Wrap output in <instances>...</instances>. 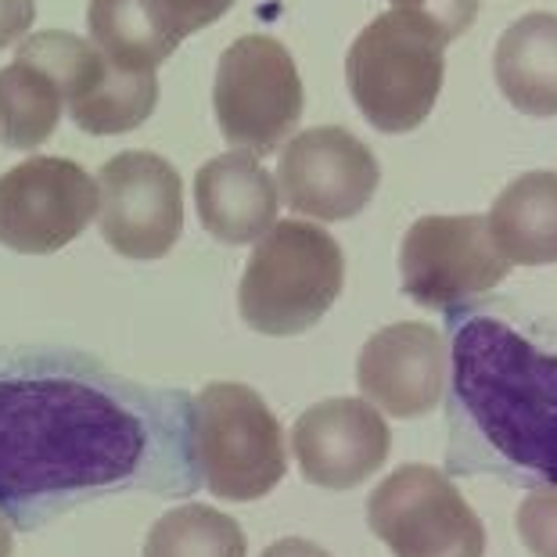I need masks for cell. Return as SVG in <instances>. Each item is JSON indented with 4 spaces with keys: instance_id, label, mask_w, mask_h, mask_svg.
<instances>
[{
    "instance_id": "6da1fadb",
    "label": "cell",
    "mask_w": 557,
    "mask_h": 557,
    "mask_svg": "<svg viewBox=\"0 0 557 557\" xmlns=\"http://www.w3.org/2000/svg\"><path fill=\"white\" fill-rule=\"evenodd\" d=\"M195 403L151 396L62 357H0V507L134 482L159 449L191 446Z\"/></svg>"
},
{
    "instance_id": "7a4b0ae2",
    "label": "cell",
    "mask_w": 557,
    "mask_h": 557,
    "mask_svg": "<svg viewBox=\"0 0 557 557\" xmlns=\"http://www.w3.org/2000/svg\"><path fill=\"white\" fill-rule=\"evenodd\" d=\"M454 403L507 468L557 485V352L496 317L454 331Z\"/></svg>"
},
{
    "instance_id": "3957f363",
    "label": "cell",
    "mask_w": 557,
    "mask_h": 557,
    "mask_svg": "<svg viewBox=\"0 0 557 557\" xmlns=\"http://www.w3.org/2000/svg\"><path fill=\"white\" fill-rule=\"evenodd\" d=\"M457 37L410 8H388L357 33L346 54V87L377 134L399 137L424 126L446 83V47Z\"/></svg>"
},
{
    "instance_id": "277c9868",
    "label": "cell",
    "mask_w": 557,
    "mask_h": 557,
    "mask_svg": "<svg viewBox=\"0 0 557 557\" xmlns=\"http://www.w3.org/2000/svg\"><path fill=\"white\" fill-rule=\"evenodd\" d=\"M346 288V252L317 220H277L256 242L238 284V310L267 338L317 327Z\"/></svg>"
},
{
    "instance_id": "5b68a950",
    "label": "cell",
    "mask_w": 557,
    "mask_h": 557,
    "mask_svg": "<svg viewBox=\"0 0 557 557\" xmlns=\"http://www.w3.org/2000/svg\"><path fill=\"white\" fill-rule=\"evenodd\" d=\"M195 460L216 500L252 504L288 475V443L252 385L212 382L195 396Z\"/></svg>"
},
{
    "instance_id": "8992f818",
    "label": "cell",
    "mask_w": 557,
    "mask_h": 557,
    "mask_svg": "<svg viewBox=\"0 0 557 557\" xmlns=\"http://www.w3.org/2000/svg\"><path fill=\"white\" fill-rule=\"evenodd\" d=\"M302 76L292 51L277 37L248 33L238 37L216 62L212 112L231 148L277 151L302 120Z\"/></svg>"
},
{
    "instance_id": "52a82bcc",
    "label": "cell",
    "mask_w": 557,
    "mask_h": 557,
    "mask_svg": "<svg viewBox=\"0 0 557 557\" xmlns=\"http://www.w3.org/2000/svg\"><path fill=\"white\" fill-rule=\"evenodd\" d=\"M367 525L393 557H485V525L454 479L403 465L367 500Z\"/></svg>"
},
{
    "instance_id": "ba28073f",
    "label": "cell",
    "mask_w": 557,
    "mask_h": 557,
    "mask_svg": "<svg viewBox=\"0 0 557 557\" xmlns=\"http://www.w3.org/2000/svg\"><path fill=\"white\" fill-rule=\"evenodd\" d=\"M511 274V259L500 252L490 216L479 212H432L413 220L399 245V277L407 299L424 310H454L496 288Z\"/></svg>"
},
{
    "instance_id": "9c48e42d",
    "label": "cell",
    "mask_w": 557,
    "mask_h": 557,
    "mask_svg": "<svg viewBox=\"0 0 557 557\" xmlns=\"http://www.w3.org/2000/svg\"><path fill=\"white\" fill-rule=\"evenodd\" d=\"M98 176L79 162L33 156L0 173V245L22 256H51L98 220Z\"/></svg>"
},
{
    "instance_id": "30bf717a",
    "label": "cell",
    "mask_w": 557,
    "mask_h": 557,
    "mask_svg": "<svg viewBox=\"0 0 557 557\" xmlns=\"http://www.w3.org/2000/svg\"><path fill=\"white\" fill-rule=\"evenodd\" d=\"M98 231L126 259H162L184 234V184L156 151H120L98 170Z\"/></svg>"
},
{
    "instance_id": "8fae6325",
    "label": "cell",
    "mask_w": 557,
    "mask_h": 557,
    "mask_svg": "<svg viewBox=\"0 0 557 557\" xmlns=\"http://www.w3.org/2000/svg\"><path fill=\"white\" fill-rule=\"evenodd\" d=\"M382 184V165L357 134L342 126H310L281 148L277 187L292 212L317 223L357 220Z\"/></svg>"
},
{
    "instance_id": "7c38bea8",
    "label": "cell",
    "mask_w": 557,
    "mask_h": 557,
    "mask_svg": "<svg viewBox=\"0 0 557 557\" xmlns=\"http://www.w3.org/2000/svg\"><path fill=\"white\" fill-rule=\"evenodd\" d=\"M388 449L393 432L385 413L363 396L320 399L292 429V454L302 479L320 490H357L382 471Z\"/></svg>"
},
{
    "instance_id": "4fadbf2b",
    "label": "cell",
    "mask_w": 557,
    "mask_h": 557,
    "mask_svg": "<svg viewBox=\"0 0 557 557\" xmlns=\"http://www.w3.org/2000/svg\"><path fill=\"white\" fill-rule=\"evenodd\" d=\"M449 352L443 335L424 320H399L374 331L357 357V385L396 421L424 418L446 393Z\"/></svg>"
},
{
    "instance_id": "5bb4252c",
    "label": "cell",
    "mask_w": 557,
    "mask_h": 557,
    "mask_svg": "<svg viewBox=\"0 0 557 557\" xmlns=\"http://www.w3.org/2000/svg\"><path fill=\"white\" fill-rule=\"evenodd\" d=\"M195 209L216 242L256 245L277 223V176L267 173L256 151H223L195 173Z\"/></svg>"
},
{
    "instance_id": "9a60e30c",
    "label": "cell",
    "mask_w": 557,
    "mask_h": 557,
    "mask_svg": "<svg viewBox=\"0 0 557 557\" xmlns=\"http://www.w3.org/2000/svg\"><path fill=\"white\" fill-rule=\"evenodd\" d=\"M493 76L504 101L532 120L557 115V11H529L500 33Z\"/></svg>"
},
{
    "instance_id": "2e32d148",
    "label": "cell",
    "mask_w": 557,
    "mask_h": 557,
    "mask_svg": "<svg viewBox=\"0 0 557 557\" xmlns=\"http://www.w3.org/2000/svg\"><path fill=\"white\" fill-rule=\"evenodd\" d=\"M490 231L511 267L557 263V170L515 176L490 206Z\"/></svg>"
},
{
    "instance_id": "e0dca14e",
    "label": "cell",
    "mask_w": 557,
    "mask_h": 557,
    "mask_svg": "<svg viewBox=\"0 0 557 557\" xmlns=\"http://www.w3.org/2000/svg\"><path fill=\"white\" fill-rule=\"evenodd\" d=\"M87 29L94 47L129 73H156L184 40L165 0H90Z\"/></svg>"
},
{
    "instance_id": "ac0fdd59",
    "label": "cell",
    "mask_w": 557,
    "mask_h": 557,
    "mask_svg": "<svg viewBox=\"0 0 557 557\" xmlns=\"http://www.w3.org/2000/svg\"><path fill=\"white\" fill-rule=\"evenodd\" d=\"M69 109L65 90L40 65L15 58L0 69V145L11 151H33L54 137Z\"/></svg>"
},
{
    "instance_id": "d6986e66",
    "label": "cell",
    "mask_w": 557,
    "mask_h": 557,
    "mask_svg": "<svg viewBox=\"0 0 557 557\" xmlns=\"http://www.w3.org/2000/svg\"><path fill=\"white\" fill-rule=\"evenodd\" d=\"M159 104V76L156 73H129L120 65H104L94 90L69 104L73 123L90 137H115L129 134L140 123L151 120Z\"/></svg>"
},
{
    "instance_id": "ffe728a7",
    "label": "cell",
    "mask_w": 557,
    "mask_h": 557,
    "mask_svg": "<svg viewBox=\"0 0 557 557\" xmlns=\"http://www.w3.org/2000/svg\"><path fill=\"white\" fill-rule=\"evenodd\" d=\"M248 540L242 525L220 507L181 504L151 525L145 557H245Z\"/></svg>"
},
{
    "instance_id": "44dd1931",
    "label": "cell",
    "mask_w": 557,
    "mask_h": 557,
    "mask_svg": "<svg viewBox=\"0 0 557 557\" xmlns=\"http://www.w3.org/2000/svg\"><path fill=\"white\" fill-rule=\"evenodd\" d=\"M15 58L40 65L47 76L58 79L69 104L94 90V83L101 79L104 65H109V58L94 47V40H83L65 29H40L33 37H22L15 47Z\"/></svg>"
},
{
    "instance_id": "7402d4cb",
    "label": "cell",
    "mask_w": 557,
    "mask_h": 557,
    "mask_svg": "<svg viewBox=\"0 0 557 557\" xmlns=\"http://www.w3.org/2000/svg\"><path fill=\"white\" fill-rule=\"evenodd\" d=\"M518 532L536 557H557V485H540L521 500Z\"/></svg>"
},
{
    "instance_id": "603a6c76",
    "label": "cell",
    "mask_w": 557,
    "mask_h": 557,
    "mask_svg": "<svg viewBox=\"0 0 557 557\" xmlns=\"http://www.w3.org/2000/svg\"><path fill=\"white\" fill-rule=\"evenodd\" d=\"M388 8H410V11H424V15L438 18L443 26L460 37L479 15V0H388Z\"/></svg>"
},
{
    "instance_id": "cb8c5ba5",
    "label": "cell",
    "mask_w": 557,
    "mask_h": 557,
    "mask_svg": "<svg viewBox=\"0 0 557 557\" xmlns=\"http://www.w3.org/2000/svg\"><path fill=\"white\" fill-rule=\"evenodd\" d=\"M165 8H170L176 29H181L184 37H191V33L209 29L212 22H220L234 8V0H165Z\"/></svg>"
},
{
    "instance_id": "d4e9b609",
    "label": "cell",
    "mask_w": 557,
    "mask_h": 557,
    "mask_svg": "<svg viewBox=\"0 0 557 557\" xmlns=\"http://www.w3.org/2000/svg\"><path fill=\"white\" fill-rule=\"evenodd\" d=\"M33 18H37V0H0V51L26 37Z\"/></svg>"
},
{
    "instance_id": "484cf974",
    "label": "cell",
    "mask_w": 557,
    "mask_h": 557,
    "mask_svg": "<svg viewBox=\"0 0 557 557\" xmlns=\"http://www.w3.org/2000/svg\"><path fill=\"white\" fill-rule=\"evenodd\" d=\"M263 557H331L324 547H317L313 540H302V536H284L277 543H270L263 550Z\"/></svg>"
},
{
    "instance_id": "4316f807",
    "label": "cell",
    "mask_w": 557,
    "mask_h": 557,
    "mask_svg": "<svg viewBox=\"0 0 557 557\" xmlns=\"http://www.w3.org/2000/svg\"><path fill=\"white\" fill-rule=\"evenodd\" d=\"M11 550H15V529H11V521L0 511V557H11Z\"/></svg>"
}]
</instances>
